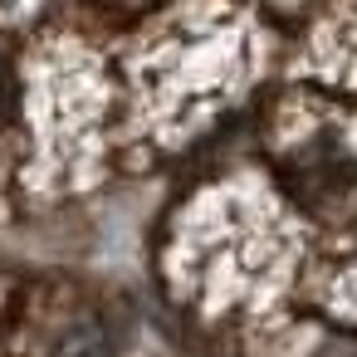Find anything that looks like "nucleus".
<instances>
[{"label": "nucleus", "instance_id": "obj_1", "mask_svg": "<svg viewBox=\"0 0 357 357\" xmlns=\"http://www.w3.org/2000/svg\"><path fill=\"white\" fill-rule=\"evenodd\" d=\"M20 113V79L10 69V59H0V128Z\"/></svg>", "mask_w": 357, "mask_h": 357}, {"label": "nucleus", "instance_id": "obj_2", "mask_svg": "<svg viewBox=\"0 0 357 357\" xmlns=\"http://www.w3.org/2000/svg\"><path fill=\"white\" fill-rule=\"evenodd\" d=\"M15 6H20V0H0V10H15Z\"/></svg>", "mask_w": 357, "mask_h": 357}]
</instances>
